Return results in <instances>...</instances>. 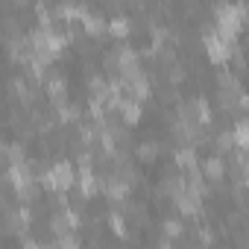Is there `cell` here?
I'll list each match as a JSON object with an SVG mask.
<instances>
[{
    "label": "cell",
    "instance_id": "obj_10",
    "mask_svg": "<svg viewBox=\"0 0 249 249\" xmlns=\"http://www.w3.org/2000/svg\"><path fill=\"white\" fill-rule=\"evenodd\" d=\"M161 231H164L167 237H182V234H185V226H182V220H164V223H161Z\"/></svg>",
    "mask_w": 249,
    "mask_h": 249
},
{
    "label": "cell",
    "instance_id": "obj_4",
    "mask_svg": "<svg viewBox=\"0 0 249 249\" xmlns=\"http://www.w3.org/2000/svg\"><path fill=\"white\" fill-rule=\"evenodd\" d=\"M223 173H226V164H223L220 156H208V159L202 161V176H208V179H220Z\"/></svg>",
    "mask_w": 249,
    "mask_h": 249
},
{
    "label": "cell",
    "instance_id": "obj_8",
    "mask_svg": "<svg viewBox=\"0 0 249 249\" xmlns=\"http://www.w3.org/2000/svg\"><path fill=\"white\" fill-rule=\"evenodd\" d=\"M176 161L182 167H188V170H196V153H194V147H179L176 150Z\"/></svg>",
    "mask_w": 249,
    "mask_h": 249
},
{
    "label": "cell",
    "instance_id": "obj_7",
    "mask_svg": "<svg viewBox=\"0 0 249 249\" xmlns=\"http://www.w3.org/2000/svg\"><path fill=\"white\" fill-rule=\"evenodd\" d=\"M231 132H234V144H240V150H249V117L234 123Z\"/></svg>",
    "mask_w": 249,
    "mask_h": 249
},
{
    "label": "cell",
    "instance_id": "obj_6",
    "mask_svg": "<svg viewBox=\"0 0 249 249\" xmlns=\"http://www.w3.org/2000/svg\"><path fill=\"white\" fill-rule=\"evenodd\" d=\"M82 24H85V33H88V36H97V33L108 30V21H106V18H103L100 12H88Z\"/></svg>",
    "mask_w": 249,
    "mask_h": 249
},
{
    "label": "cell",
    "instance_id": "obj_5",
    "mask_svg": "<svg viewBox=\"0 0 249 249\" xmlns=\"http://www.w3.org/2000/svg\"><path fill=\"white\" fill-rule=\"evenodd\" d=\"M108 33L111 36H126V33H132V18H126V15H111L108 18Z\"/></svg>",
    "mask_w": 249,
    "mask_h": 249
},
{
    "label": "cell",
    "instance_id": "obj_1",
    "mask_svg": "<svg viewBox=\"0 0 249 249\" xmlns=\"http://www.w3.org/2000/svg\"><path fill=\"white\" fill-rule=\"evenodd\" d=\"M41 182H44L47 188H53V191H68V188L73 185V167H71V161H56V164H50V167L41 173Z\"/></svg>",
    "mask_w": 249,
    "mask_h": 249
},
{
    "label": "cell",
    "instance_id": "obj_9",
    "mask_svg": "<svg viewBox=\"0 0 249 249\" xmlns=\"http://www.w3.org/2000/svg\"><path fill=\"white\" fill-rule=\"evenodd\" d=\"M108 226H111V231H114L117 237H126V220H123L117 211H111V214H108Z\"/></svg>",
    "mask_w": 249,
    "mask_h": 249
},
{
    "label": "cell",
    "instance_id": "obj_3",
    "mask_svg": "<svg viewBox=\"0 0 249 249\" xmlns=\"http://www.w3.org/2000/svg\"><path fill=\"white\" fill-rule=\"evenodd\" d=\"M44 88H47V94H50V97L62 100V94L68 91V79H65L62 73H50V76L44 79Z\"/></svg>",
    "mask_w": 249,
    "mask_h": 249
},
{
    "label": "cell",
    "instance_id": "obj_2",
    "mask_svg": "<svg viewBox=\"0 0 249 249\" xmlns=\"http://www.w3.org/2000/svg\"><path fill=\"white\" fill-rule=\"evenodd\" d=\"M120 114L126 117V123H138L141 120V114H144V108H141V100H120Z\"/></svg>",
    "mask_w": 249,
    "mask_h": 249
}]
</instances>
